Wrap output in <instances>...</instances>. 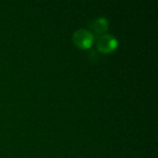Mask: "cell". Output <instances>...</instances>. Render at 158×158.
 <instances>
[{"instance_id":"obj_1","label":"cell","mask_w":158,"mask_h":158,"mask_svg":"<svg viewBox=\"0 0 158 158\" xmlns=\"http://www.w3.org/2000/svg\"><path fill=\"white\" fill-rule=\"evenodd\" d=\"M72 39L75 45L78 46L79 48L89 49L94 41V33L91 32L90 31L80 29L73 33Z\"/></svg>"},{"instance_id":"obj_2","label":"cell","mask_w":158,"mask_h":158,"mask_svg":"<svg viewBox=\"0 0 158 158\" xmlns=\"http://www.w3.org/2000/svg\"><path fill=\"white\" fill-rule=\"evenodd\" d=\"M118 43L115 36L108 33H104L97 39V49L103 54L112 53L118 47Z\"/></svg>"},{"instance_id":"obj_3","label":"cell","mask_w":158,"mask_h":158,"mask_svg":"<svg viewBox=\"0 0 158 158\" xmlns=\"http://www.w3.org/2000/svg\"><path fill=\"white\" fill-rule=\"evenodd\" d=\"M89 28L91 29V32L94 31L96 34H104L108 29V21L105 17L97 18L89 23Z\"/></svg>"}]
</instances>
